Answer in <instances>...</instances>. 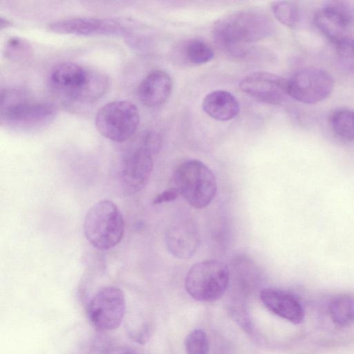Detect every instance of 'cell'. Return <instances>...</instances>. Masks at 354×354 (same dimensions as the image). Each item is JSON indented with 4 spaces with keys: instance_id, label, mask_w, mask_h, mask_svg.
<instances>
[{
    "instance_id": "obj_3",
    "label": "cell",
    "mask_w": 354,
    "mask_h": 354,
    "mask_svg": "<svg viewBox=\"0 0 354 354\" xmlns=\"http://www.w3.org/2000/svg\"><path fill=\"white\" fill-rule=\"evenodd\" d=\"M84 231L93 247L101 250H109L122 239L124 232L123 216L113 202L100 201L86 214Z\"/></svg>"
},
{
    "instance_id": "obj_1",
    "label": "cell",
    "mask_w": 354,
    "mask_h": 354,
    "mask_svg": "<svg viewBox=\"0 0 354 354\" xmlns=\"http://www.w3.org/2000/svg\"><path fill=\"white\" fill-rule=\"evenodd\" d=\"M272 19L263 12L243 10L226 15L215 22L212 36L222 50L233 57L245 55L250 45L273 32Z\"/></svg>"
},
{
    "instance_id": "obj_4",
    "label": "cell",
    "mask_w": 354,
    "mask_h": 354,
    "mask_svg": "<svg viewBox=\"0 0 354 354\" xmlns=\"http://www.w3.org/2000/svg\"><path fill=\"white\" fill-rule=\"evenodd\" d=\"M176 187L193 207L201 209L209 205L216 191V178L203 162L192 159L179 164L174 173Z\"/></svg>"
},
{
    "instance_id": "obj_18",
    "label": "cell",
    "mask_w": 354,
    "mask_h": 354,
    "mask_svg": "<svg viewBox=\"0 0 354 354\" xmlns=\"http://www.w3.org/2000/svg\"><path fill=\"white\" fill-rule=\"evenodd\" d=\"M329 313L336 325H350L354 322V298L348 295L336 296L330 302Z\"/></svg>"
},
{
    "instance_id": "obj_11",
    "label": "cell",
    "mask_w": 354,
    "mask_h": 354,
    "mask_svg": "<svg viewBox=\"0 0 354 354\" xmlns=\"http://www.w3.org/2000/svg\"><path fill=\"white\" fill-rule=\"evenodd\" d=\"M240 89L250 97L266 104H281L288 95L286 80L276 74L257 71L244 77Z\"/></svg>"
},
{
    "instance_id": "obj_23",
    "label": "cell",
    "mask_w": 354,
    "mask_h": 354,
    "mask_svg": "<svg viewBox=\"0 0 354 354\" xmlns=\"http://www.w3.org/2000/svg\"><path fill=\"white\" fill-rule=\"evenodd\" d=\"M187 354H207L209 341L205 332L200 328L191 331L185 340Z\"/></svg>"
},
{
    "instance_id": "obj_14",
    "label": "cell",
    "mask_w": 354,
    "mask_h": 354,
    "mask_svg": "<svg viewBox=\"0 0 354 354\" xmlns=\"http://www.w3.org/2000/svg\"><path fill=\"white\" fill-rule=\"evenodd\" d=\"M89 72V68L76 63L62 62L52 69L49 82L57 92L75 102L88 80Z\"/></svg>"
},
{
    "instance_id": "obj_19",
    "label": "cell",
    "mask_w": 354,
    "mask_h": 354,
    "mask_svg": "<svg viewBox=\"0 0 354 354\" xmlns=\"http://www.w3.org/2000/svg\"><path fill=\"white\" fill-rule=\"evenodd\" d=\"M329 123L335 135L343 140L354 142V111L337 109L331 113Z\"/></svg>"
},
{
    "instance_id": "obj_25",
    "label": "cell",
    "mask_w": 354,
    "mask_h": 354,
    "mask_svg": "<svg viewBox=\"0 0 354 354\" xmlns=\"http://www.w3.org/2000/svg\"><path fill=\"white\" fill-rule=\"evenodd\" d=\"M179 195L180 192L176 187H171L156 195L153 203L154 204H160L165 202H169L175 200Z\"/></svg>"
},
{
    "instance_id": "obj_24",
    "label": "cell",
    "mask_w": 354,
    "mask_h": 354,
    "mask_svg": "<svg viewBox=\"0 0 354 354\" xmlns=\"http://www.w3.org/2000/svg\"><path fill=\"white\" fill-rule=\"evenodd\" d=\"M30 50L27 41L19 37H12L7 41L5 55L12 60H21L30 55Z\"/></svg>"
},
{
    "instance_id": "obj_21",
    "label": "cell",
    "mask_w": 354,
    "mask_h": 354,
    "mask_svg": "<svg viewBox=\"0 0 354 354\" xmlns=\"http://www.w3.org/2000/svg\"><path fill=\"white\" fill-rule=\"evenodd\" d=\"M183 50L185 59L194 65L206 64L214 57L212 48L206 42L200 39L189 40Z\"/></svg>"
},
{
    "instance_id": "obj_2",
    "label": "cell",
    "mask_w": 354,
    "mask_h": 354,
    "mask_svg": "<svg viewBox=\"0 0 354 354\" xmlns=\"http://www.w3.org/2000/svg\"><path fill=\"white\" fill-rule=\"evenodd\" d=\"M56 113L54 104L33 100L21 89L1 90V121L11 127H41L52 121Z\"/></svg>"
},
{
    "instance_id": "obj_27",
    "label": "cell",
    "mask_w": 354,
    "mask_h": 354,
    "mask_svg": "<svg viewBox=\"0 0 354 354\" xmlns=\"http://www.w3.org/2000/svg\"><path fill=\"white\" fill-rule=\"evenodd\" d=\"M11 25V23L10 21L7 19L6 18H3V17H1L0 19V26H1V28H7L8 26H10Z\"/></svg>"
},
{
    "instance_id": "obj_9",
    "label": "cell",
    "mask_w": 354,
    "mask_h": 354,
    "mask_svg": "<svg viewBox=\"0 0 354 354\" xmlns=\"http://www.w3.org/2000/svg\"><path fill=\"white\" fill-rule=\"evenodd\" d=\"M126 302L124 293L115 286L99 290L92 297L87 308L91 324L101 331L117 328L124 316Z\"/></svg>"
},
{
    "instance_id": "obj_13",
    "label": "cell",
    "mask_w": 354,
    "mask_h": 354,
    "mask_svg": "<svg viewBox=\"0 0 354 354\" xmlns=\"http://www.w3.org/2000/svg\"><path fill=\"white\" fill-rule=\"evenodd\" d=\"M48 28L55 32L75 35H113L124 30L113 19L91 17L59 19L49 24Z\"/></svg>"
},
{
    "instance_id": "obj_22",
    "label": "cell",
    "mask_w": 354,
    "mask_h": 354,
    "mask_svg": "<svg viewBox=\"0 0 354 354\" xmlns=\"http://www.w3.org/2000/svg\"><path fill=\"white\" fill-rule=\"evenodd\" d=\"M336 62L344 73L354 71V39L344 36L335 44Z\"/></svg>"
},
{
    "instance_id": "obj_20",
    "label": "cell",
    "mask_w": 354,
    "mask_h": 354,
    "mask_svg": "<svg viewBox=\"0 0 354 354\" xmlns=\"http://www.w3.org/2000/svg\"><path fill=\"white\" fill-rule=\"evenodd\" d=\"M275 18L283 25L294 28L299 21V9L297 1H275L270 3Z\"/></svg>"
},
{
    "instance_id": "obj_16",
    "label": "cell",
    "mask_w": 354,
    "mask_h": 354,
    "mask_svg": "<svg viewBox=\"0 0 354 354\" xmlns=\"http://www.w3.org/2000/svg\"><path fill=\"white\" fill-rule=\"evenodd\" d=\"M260 298L269 310L295 324L301 323L304 319V312L301 304L286 291L272 288H264L261 291Z\"/></svg>"
},
{
    "instance_id": "obj_10",
    "label": "cell",
    "mask_w": 354,
    "mask_h": 354,
    "mask_svg": "<svg viewBox=\"0 0 354 354\" xmlns=\"http://www.w3.org/2000/svg\"><path fill=\"white\" fill-rule=\"evenodd\" d=\"M313 21L319 32L335 44L346 36V29L354 23V1H325L315 12Z\"/></svg>"
},
{
    "instance_id": "obj_7",
    "label": "cell",
    "mask_w": 354,
    "mask_h": 354,
    "mask_svg": "<svg viewBox=\"0 0 354 354\" xmlns=\"http://www.w3.org/2000/svg\"><path fill=\"white\" fill-rule=\"evenodd\" d=\"M154 154L140 137L124 151L117 174L120 188L124 195L134 194L147 184Z\"/></svg>"
},
{
    "instance_id": "obj_8",
    "label": "cell",
    "mask_w": 354,
    "mask_h": 354,
    "mask_svg": "<svg viewBox=\"0 0 354 354\" xmlns=\"http://www.w3.org/2000/svg\"><path fill=\"white\" fill-rule=\"evenodd\" d=\"M286 87L288 96L301 103L313 104L331 94L334 80L324 70L306 67L297 70L286 80Z\"/></svg>"
},
{
    "instance_id": "obj_15",
    "label": "cell",
    "mask_w": 354,
    "mask_h": 354,
    "mask_svg": "<svg viewBox=\"0 0 354 354\" xmlns=\"http://www.w3.org/2000/svg\"><path fill=\"white\" fill-rule=\"evenodd\" d=\"M173 90L170 75L160 69L150 71L140 82L137 89L140 102L146 106L154 108L165 104Z\"/></svg>"
},
{
    "instance_id": "obj_26",
    "label": "cell",
    "mask_w": 354,
    "mask_h": 354,
    "mask_svg": "<svg viewBox=\"0 0 354 354\" xmlns=\"http://www.w3.org/2000/svg\"><path fill=\"white\" fill-rule=\"evenodd\" d=\"M103 354H138L136 351L127 347H113L106 351Z\"/></svg>"
},
{
    "instance_id": "obj_17",
    "label": "cell",
    "mask_w": 354,
    "mask_h": 354,
    "mask_svg": "<svg viewBox=\"0 0 354 354\" xmlns=\"http://www.w3.org/2000/svg\"><path fill=\"white\" fill-rule=\"evenodd\" d=\"M202 107L207 115L218 121L232 120L240 111L237 99L224 90H216L207 93L203 98Z\"/></svg>"
},
{
    "instance_id": "obj_6",
    "label": "cell",
    "mask_w": 354,
    "mask_h": 354,
    "mask_svg": "<svg viewBox=\"0 0 354 354\" xmlns=\"http://www.w3.org/2000/svg\"><path fill=\"white\" fill-rule=\"evenodd\" d=\"M95 122L97 131L104 137L123 142L131 138L138 127L139 110L130 101H112L98 110Z\"/></svg>"
},
{
    "instance_id": "obj_5",
    "label": "cell",
    "mask_w": 354,
    "mask_h": 354,
    "mask_svg": "<svg viewBox=\"0 0 354 354\" xmlns=\"http://www.w3.org/2000/svg\"><path fill=\"white\" fill-rule=\"evenodd\" d=\"M230 282L228 266L216 259L194 264L187 272L185 287L188 294L201 301H213L221 298Z\"/></svg>"
},
{
    "instance_id": "obj_12",
    "label": "cell",
    "mask_w": 354,
    "mask_h": 354,
    "mask_svg": "<svg viewBox=\"0 0 354 354\" xmlns=\"http://www.w3.org/2000/svg\"><path fill=\"white\" fill-rule=\"evenodd\" d=\"M165 242L168 251L180 259L194 256L200 245L197 225L190 218H181L167 230Z\"/></svg>"
}]
</instances>
